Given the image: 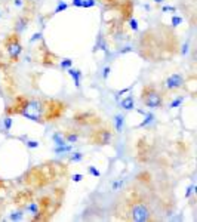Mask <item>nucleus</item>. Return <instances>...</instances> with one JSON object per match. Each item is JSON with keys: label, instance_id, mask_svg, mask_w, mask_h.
<instances>
[{"label": "nucleus", "instance_id": "nucleus-26", "mask_svg": "<svg viewBox=\"0 0 197 222\" xmlns=\"http://www.w3.org/2000/svg\"><path fill=\"white\" fill-rule=\"evenodd\" d=\"M193 193H196V187H194V185H190V187L187 188V191H185V198H190L191 195H193Z\"/></svg>", "mask_w": 197, "mask_h": 222}, {"label": "nucleus", "instance_id": "nucleus-39", "mask_svg": "<svg viewBox=\"0 0 197 222\" xmlns=\"http://www.w3.org/2000/svg\"><path fill=\"white\" fill-rule=\"evenodd\" d=\"M0 16H2V14H0Z\"/></svg>", "mask_w": 197, "mask_h": 222}, {"label": "nucleus", "instance_id": "nucleus-30", "mask_svg": "<svg viewBox=\"0 0 197 222\" xmlns=\"http://www.w3.org/2000/svg\"><path fill=\"white\" fill-rule=\"evenodd\" d=\"M188 50H190V43L187 41V43H184V45H182L181 54H182V55H187V54H188Z\"/></svg>", "mask_w": 197, "mask_h": 222}, {"label": "nucleus", "instance_id": "nucleus-28", "mask_svg": "<svg viewBox=\"0 0 197 222\" xmlns=\"http://www.w3.org/2000/svg\"><path fill=\"white\" fill-rule=\"evenodd\" d=\"M129 27L134 30V31H138V21L135 18H130L129 20Z\"/></svg>", "mask_w": 197, "mask_h": 222}, {"label": "nucleus", "instance_id": "nucleus-12", "mask_svg": "<svg viewBox=\"0 0 197 222\" xmlns=\"http://www.w3.org/2000/svg\"><path fill=\"white\" fill-rule=\"evenodd\" d=\"M123 124H125V117L122 114H116L114 115V129L117 133H120L123 130Z\"/></svg>", "mask_w": 197, "mask_h": 222}, {"label": "nucleus", "instance_id": "nucleus-2", "mask_svg": "<svg viewBox=\"0 0 197 222\" xmlns=\"http://www.w3.org/2000/svg\"><path fill=\"white\" fill-rule=\"evenodd\" d=\"M128 215L126 218L129 221L134 222H147L151 219V209L145 202L142 200H132V202L128 204V209H126Z\"/></svg>", "mask_w": 197, "mask_h": 222}, {"label": "nucleus", "instance_id": "nucleus-10", "mask_svg": "<svg viewBox=\"0 0 197 222\" xmlns=\"http://www.w3.org/2000/svg\"><path fill=\"white\" fill-rule=\"evenodd\" d=\"M67 73H68V76L74 80V85H76V88H80V81H82V71L80 70H76V68H73V67H70L67 70Z\"/></svg>", "mask_w": 197, "mask_h": 222}, {"label": "nucleus", "instance_id": "nucleus-1", "mask_svg": "<svg viewBox=\"0 0 197 222\" xmlns=\"http://www.w3.org/2000/svg\"><path fill=\"white\" fill-rule=\"evenodd\" d=\"M64 111V104L55 99H40V98H16L14 105L7 108L9 114L22 115L36 123H45L48 120L58 119Z\"/></svg>", "mask_w": 197, "mask_h": 222}, {"label": "nucleus", "instance_id": "nucleus-35", "mask_svg": "<svg viewBox=\"0 0 197 222\" xmlns=\"http://www.w3.org/2000/svg\"><path fill=\"white\" fill-rule=\"evenodd\" d=\"M14 3H15V6H18V7H21L22 5H24V3H22V0H15Z\"/></svg>", "mask_w": 197, "mask_h": 222}, {"label": "nucleus", "instance_id": "nucleus-15", "mask_svg": "<svg viewBox=\"0 0 197 222\" xmlns=\"http://www.w3.org/2000/svg\"><path fill=\"white\" fill-rule=\"evenodd\" d=\"M144 115H145V119H144V120L138 124V128H145V126H148L150 123H153V121H154V119H156V117H154V114H151V113H147V114H144Z\"/></svg>", "mask_w": 197, "mask_h": 222}, {"label": "nucleus", "instance_id": "nucleus-27", "mask_svg": "<svg viewBox=\"0 0 197 222\" xmlns=\"http://www.w3.org/2000/svg\"><path fill=\"white\" fill-rule=\"evenodd\" d=\"M95 0H83V3H82V7H92V6H95Z\"/></svg>", "mask_w": 197, "mask_h": 222}, {"label": "nucleus", "instance_id": "nucleus-7", "mask_svg": "<svg viewBox=\"0 0 197 222\" xmlns=\"http://www.w3.org/2000/svg\"><path fill=\"white\" fill-rule=\"evenodd\" d=\"M25 210L28 212V215L31 216L33 221H39V219H42V216H43V210H42L40 203H37V202H30L27 206H25Z\"/></svg>", "mask_w": 197, "mask_h": 222}, {"label": "nucleus", "instance_id": "nucleus-16", "mask_svg": "<svg viewBox=\"0 0 197 222\" xmlns=\"http://www.w3.org/2000/svg\"><path fill=\"white\" fill-rule=\"evenodd\" d=\"M22 218H24V212L20 209V210H15V212H12V213L9 215V221L18 222V221H22Z\"/></svg>", "mask_w": 197, "mask_h": 222}, {"label": "nucleus", "instance_id": "nucleus-3", "mask_svg": "<svg viewBox=\"0 0 197 222\" xmlns=\"http://www.w3.org/2000/svg\"><path fill=\"white\" fill-rule=\"evenodd\" d=\"M163 95L159 92L154 86H144L141 92V102L150 110H156V108L163 107Z\"/></svg>", "mask_w": 197, "mask_h": 222}, {"label": "nucleus", "instance_id": "nucleus-8", "mask_svg": "<svg viewBox=\"0 0 197 222\" xmlns=\"http://www.w3.org/2000/svg\"><path fill=\"white\" fill-rule=\"evenodd\" d=\"M28 24H30V16L28 15H21L20 18H16L14 24V33L22 34L28 28Z\"/></svg>", "mask_w": 197, "mask_h": 222}, {"label": "nucleus", "instance_id": "nucleus-4", "mask_svg": "<svg viewBox=\"0 0 197 222\" xmlns=\"http://www.w3.org/2000/svg\"><path fill=\"white\" fill-rule=\"evenodd\" d=\"M3 49L6 52V56L9 58V62H16L22 54V45H21L20 34H9L3 40Z\"/></svg>", "mask_w": 197, "mask_h": 222}, {"label": "nucleus", "instance_id": "nucleus-34", "mask_svg": "<svg viewBox=\"0 0 197 222\" xmlns=\"http://www.w3.org/2000/svg\"><path fill=\"white\" fill-rule=\"evenodd\" d=\"M82 3H83V0H73L71 2V5L76 7H82Z\"/></svg>", "mask_w": 197, "mask_h": 222}, {"label": "nucleus", "instance_id": "nucleus-21", "mask_svg": "<svg viewBox=\"0 0 197 222\" xmlns=\"http://www.w3.org/2000/svg\"><path fill=\"white\" fill-rule=\"evenodd\" d=\"M184 99H185V96H178V98H175L173 101L170 102L169 107H170V108H178V107H179V105H181V104L184 102Z\"/></svg>", "mask_w": 197, "mask_h": 222}, {"label": "nucleus", "instance_id": "nucleus-24", "mask_svg": "<svg viewBox=\"0 0 197 222\" xmlns=\"http://www.w3.org/2000/svg\"><path fill=\"white\" fill-rule=\"evenodd\" d=\"M181 22H182V18H181V16H178V15H173V16H172V20H170L172 27H178Z\"/></svg>", "mask_w": 197, "mask_h": 222}, {"label": "nucleus", "instance_id": "nucleus-38", "mask_svg": "<svg viewBox=\"0 0 197 222\" xmlns=\"http://www.w3.org/2000/svg\"><path fill=\"white\" fill-rule=\"evenodd\" d=\"M27 2H30V3H31V2H36V0H27Z\"/></svg>", "mask_w": 197, "mask_h": 222}, {"label": "nucleus", "instance_id": "nucleus-20", "mask_svg": "<svg viewBox=\"0 0 197 222\" xmlns=\"http://www.w3.org/2000/svg\"><path fill=\"white\" fill-rule=\"evenodd\" d=\"M65 9H68V3H65V2H62V0H59V2H58V6L55 7L54 14H59V12H62V11H65Z\"/></svg>", "mask_w": 197, "mask_h": 222}, {"label": "nucleus", "instance_id": "nucleus-6", "mask_svg": "<svg viewBox=\"0 0 197 222\" xmlns=\"http://www.w3.org/2000/svg\"><path fill=\"white\" fill-rule=\"evenodd\" d=\"M92 139L98 145H108L110 142H111V132H110L108 129H99V130L95 132Z\"/></svg>", "mask_w": 197, "mask_h": 222}, {"label": "nucleus", "instance_id": "nucleus-14", "mask_svg": "<svg viewBox=\"0 0 197 222\" xmlns=\"http://www.w3.org/2000/svg\"><path fill=\"white\" fill-rule=\"evenodd\" d=\"M52 139H54L55 145H64V144H67V141H65V138H64V133H62V132H55V133L52 135Z\"/></svg>", "mask_w": 197, "mask_h": 222}, {"label": "nucleus", "instance_id": "nucleus-22", "mask_svg": "<svg viewBox=\"0 0 197 222\" xmlns=\"http://www.w3.org/2000/svg\"><path fill=\"white\" fill-rule=\"evenodd\" d=\"M83 160V154L82 153H73L70 155V162L71 163H77V162H82Z\"/></svg>", "mask_w": 197, "mask_h": 222}, {"label": "nucleus", "instance_id": "nucleus-25", "mask_svg": "<svg viewBox=\"0 0 197 222\" xmlns=\"http://www.w3.org/2000/svg\"><path fill=\"white\" fill-rule=\"evenodd\" d=\"M88 172H89V173H90L92 176H95V178H99V176H101V172H99V170H98L95 166H89V168H88Z\"/></svg>", "mask_w": 197, "mask_h": 222}, {"label": "nucleus", "instance_id": "nucleus-33", "mask_svg": "<svg viewBox=\"0 0 197 222\" xmlns=\"http://www.w3.org/2000/svg\"><path fill=\"white\" fill-rule=\"evenodd\" d=\"M27 147L28 148H37L39 147V142L37 141H27Z\"/></svg>", "mask_w": 197, "mask_h": 222}, {"label": "nucleus", "instance_id": "nucleus-31", "mask_svg": "<svg viewBox=\"0 0 197 222\" xmlns=\"http://www.w3.org/2000/svg\"><path fill=\"white\" fill-rule=\"evenodd\" d=\"M71 179H73V182H82L83 181V175H80V173H76V175L71 176Z\"/></svg>", "mask_w": 197, "mask_h": 222}, {"label": "nucleus", "instance_id": "nucleus-23", "mask_svg": "<svg viewBox=\"0 0 197 222\" xmlns=\"http://www.w3.org/2000/svg\"><path fill=\"white\" fill-rule=\"evenodd\" d=\"M162 12H168V14H177V7L175 6H169V5H164L162 6Z\"/></svg>", "mask_w": 197, "mask_h": 222}, {"label": "nucleus", "instance_id": "nucleus-36", "mask_svg": "<svg viewBox=\"0 0 197 222\" xmlns=\"http://www.w3.org/2000/svg\"><path fill=\"white\" fill-rule=\"evenodd\" d=\"M132 49H130V46H126V49H122L120 50V54H126V52H130Z\"/></svg>", "mask_w": 197, "mask_h": 222}, {"label": "nucleus", "instance_id": "nucleus-37", "mask_svg": "<svg viewBox=\"0 0 197 222\" xmlns=\"http://www.w3.org/2000/svg\"><path fill=\"white\" fill-rule=\"evenodd\" d=\"M154 3H157V5H162V3H164V0H154Z\"/></svg>", "mask_w": 197, "mask_h": 222}, {"label": "nucleus", "instance_id": "nucleus-18", "mask_svg": "<svg viewBox=\"0 0 197 222\" xmlns=\"http://www.w3.org/2000/svg\"><path fill=\"white\" fill-rule=\"evenodd\" d=\"M123 185H125V179H116V181L111 182V188L114 189V191H119V189L123 188Z\"/></svg>", "mask_w": 197, "mask_h": 222}, {"label": "nucleus", "instance_id": "nucleus-19", "mask_svg": "<svg viewBox=\"0 0 197 222\" xmlns=\"http://www.w3.org/2000/svg\"><path fill=\"white\" fill-rule=\"evenodd\" d=\"M3 129H5L6 132H9V130L12 129V117H11V115H6V117L3 119Z\"/></svg>", "mask_w": 197, "mask_h": 222}, {"label": "nucleus", "instance_id": "nucleus-5", "mask_svg": "<svg viewBox=\"0 0 197 222\" xmlns=\"http://www.w3.org/2000/svg\"><path fill=\"white\" fill-rule=\"evenodd\" d=\"M184 85H185V79H184V76L181 73L170 74V76L166 77V80H164V88L168 89V90L181 89V88H184Z\"/></svg>", "mask_w": 197, "mask_h": 222}, {"label": "nucleus", "instance_id": "nucleus-32", "mask_svg": "<svg viewBox=\"0 0 197 222\" xmlns=\"http://www.w3.org/2000/svg\"><path fill=\"white\" fill-rule=\"evenodd\" d=\"M40 39H42V33H36V34L33 36V37L30 39V43H34V41L40 40Z\"/></svg>", "mask_w": 197, "mask_h": 222}, {"label": "nucleus", "instance_id": "nucleus-11", "mask_svg": "<svg viewBox=\"0 0 197 222\" xmlns=\"http://www.w3.org/2000/svg\"><path fill=\"white\" fill-rule=\"evenodd\" d=\"M73 151V144H64V145H55L54 153L55 154H67Z\"/></svg>", "mask_w": 197, "mask_h": 222}, {"label": "nucleus", "instance_id": "nucleus-13", "mask_svg": "<svg viewBox=\"0 0 197 222\" xmlns=\"http://www.w3.org/2000/svg\"><path fill=\"white\" fill-rule=\"evenodd\" d=\"M64 138H65L67 144H76V142L79 141V133L70 130V132H65V133H64Z\"/></svg>", "mask_w": 197, "mask_h": 222}, {"label": "nucleus", "instance_id": "nucleus-17", "mask_svg": "<svg viewBox=\"0 0 197 222\" xmlns=\"http://www.w3.org/2000/svg\"><path fill=\"white\" fill-rule=\"evenodd\" d=\"M70 67H73V59H70V58H67V59H62L61 62H59V68H61L62 71H67Z\"/></svg>", "mask_w": 197, "mask_h": 222}, {"label": "nucleus", "instance_id": "nucleus-29", "mask_svg": "<svg viewBox=\"0 0 197 222\" xmlns=\"http://www.w3.org/2000/svg\"><path fill=\"white\" fill-rule=\"evenodd\" d=\"M110 73H111V68L107 65V67H104V70H102V79L104 80H107L108 79V76H110Z\"/></svg>", "mask_w": 197, "mask_h": 222}, {"label": "nucleus", "instance_id": "nucleus-9", "mask_svg": "<svg viewBox=\"0 0 197 222\" xmlns=\"http://www.w3.org/2000/svg\"><path fill=\"white\" fill-rule=\"evenodd\" d=\"M119 105H120V108L125 110V111H130V110L135 108V99H134L132 95H126V98L119 99Z\"/></svg>", "mask_w": 197, "mask_h": 222}]
</instances>
